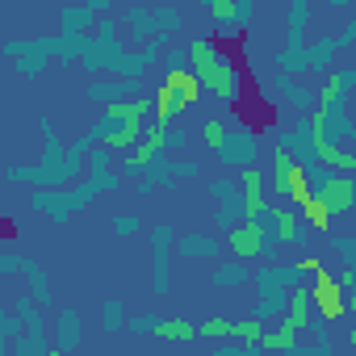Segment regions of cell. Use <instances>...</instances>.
Masks as SVG:
<instances>
[{"label":"cell","mask_w":356,"mask_h":356,"mask_svg":"<svg viewBox=\"0 0 356 356\" xmlns=\"http://www.w3.org/2000/svg\"><path fill=\"white\" fill-rule=\"evenodd\" d=\"M38 130H42V163H30V168H9L5 181L9 185H34V189H76L80 176L88 172V147H92V134H84L80 143H72L63 151L59 134H55V122L51 118H38Z\"/></svg>","instance_id":"cell-1"},{"label":"cell","mask_w":356,"mask_h":356,"mask_svg":"<svg viewBox=\"0 0 356 356\" xmlns=\"http://www.w3.org/2000/svg\"><path fill=\"white\" fill-rule=\"evenodd\" d=\"M189 72L197 76L202 92H214L227 109L239 101V88H243V67L239 59L214 38V34H202L189 42Z\"/></svg>","instance_id":"cell-2"},{"label":"cell","mask_w":356,"mask_h":356,"mask_svg":"<svg viewBox=\"0 0 356 356\" xmlns=\"http://www.w3.org/2000/svg\"><path fill=\"white\" fill-rule=\"evenodd\" d=\"M151 122H155V97L151 101H122V105H109L88 134L105 151H126L130 155L143 143V134H147Z\"/></svg>","instance_id":"cell-3"},{"label":"cell","mask_w":356,"mask_h":356,"mask_svg":"<svg viewBox=\"0 0 356 356\" xmlns=\"http://www.w3.org/2000/svg\"><path fill=\"white\" fill-rule=\"evenodd\" d=\"M101 189L88 181V176H84V181L76 185V189H34V197H30V210L34 214H47L51 222H67L72 214H80L92 197H97Z\"/></svg>","instance_id":"cell-4"},{"label":"cell","mask_w":356,"mask_h":356,"mask_svg":"<svg viewBox=\"0 0 356 356\" xmlns=\"http://www.w3.org/2000/svg\"><path fill=\"white\" fill-rule=\"evenodd\" d=\"M197 97H202V84H197L193 72H172V76L155 88V122H159V126L176 122Z\"/></svg>","instance_id":"cell-5"},{"label":"cell","mask_w":356,"mask_h":356,"mask_svg":"<svg viewBox=\"0 0 356 356\" xmlns=\"http://www.w3.org/2000/svg\"><path fill=\"white\" fill-rule=\"evenodd\" d=\"M306 176H310V193L323 202V210L331 218L356 210V176H339V172H327V168H314Z\"/></svg>","instance_id":"cell-6"},{"label":"cell","mask_w":356,"mask_h":356,"mask_svg":"<svg viewBox=\"0 0 356 356\" xmlns=\"http://www.w3.org/2000/svg\"><path fill=\"white\" fill-rule=\"evenodd\" d=\"M268 130H273L277 147H285L302 172L323 168V159H318V134H314V113H310V118H298L289 130H281V126H268Z\"/></svg>","instance_id":"cell-7"},{"label":"cell","mask_w":356,"mask_h":356,"mask_svg":"<svg viewBox=\"0 0 356 356\" xmlns=\"http://www.w3.org/2000/svg\"><path fill=\"white\" fill-rule=\"evenodd\" d=\"M256 159H260V138L252 134V126L239 122V118L227 122V143H222V151H218V163L248 172V168H256Z\"/></svg>","instance_id":"cell-8"},{"label":"cell","mask_w":356,"mask_h":356,"mask_svg":"<svg viewBox=\"0 0 356 356\" xmlns=\"http://www.w3.org/2000/svg\"><path fill=\"white\" fill-rule=\"evenodd\" d=\"M227 248L235 252V260H264V264H273L277 260V252H281V243L273 239V235H264L256 222H239L235 231H227Z\"/></svg>","instance_id":"cell-9"},{"label":"cell","mask_w":356,"mask_h":356,"mask_svg":"<svg viewBox=\"0 0 356 356\" xmlns=\"http://www.w3.org/2000/svg\"><path fill=\"white\" fill-rule=\"evenodd\" d=\"M273 193H277L281 202H298V206L310 197V176L293 163V155H289L285 147L273 151Z\"/></svg>","instance_id":"cell-10"},{"label":"cell","mask_w":356,"mask_h":356,"mask_svg":"<svg viewBox=\"0 0 356 356\" xmlns=\"http://www.w3.org/2000/svg\"><path fill=\"white\" fill-rule=\"evenodd\" d=\"M5 55L13 59V67L22 76H42L51 55H59L55 38H30V42H5Z\"/></svg>","instance_id":"cell-11"},{"label":"cell","mask_w":356,"mask_h":356,"mask_svg":"<svg viewBox=\"0 0 356 356\" xmlns=\"http://www.w3.org/2000/svg\"><path fill=\"white\" fill-rule=\"evenodd\" d=\"M310 298H314V314H318L323 323H335V318L348 314V293L339 289V281H335L327 268L314 273V281H310Z\"/></svg>","instance_id":"cell-12"},{"label":"cell","mask_w":356,"mask_h":356,"mask_svg":"<svg viewBox=\"0 0 356 356\" xmlns=\"http://www.w3.org/2000/svg\"><path fill=\"white\" fill-rule=\"evenodd\" d=\"M109 13V0H88V5H63L59 9V34L67 38H88Z\"/></svg>","instance_id":"cell-13"},{"label":"cell","mask_w":356,"mask_h":356,"mask_svg":"<svg viewBox=\"0 0 356 356\" xmlns=\"http://www.w3.org/2000/svg\"><path fill=\"white\" fill-rule=\"evenodd\" d=\"M248 222H256L264 235H273L277 243H298L302 239V222L293 210H281V206H260L248 214Z\"/></svg>","instance_id":"cell-14"},{"label":"cell","mask_w":356,"mask_h":356,"mask_svg":"<svg viewBox=\"0 0 356 356\" xmlns=\"http://www.w3.org/2000/svg\"><path fill=\"white\" fill-rule=\"evenodd\" d=\"M55 348L63 352V356H76L80 352V339H84V318H80V310H72V306H63L59 314H55Z\"/></svg>","instance_id":"cell-15"},{"label":"cell","mask_w":356,"mask_h":356,"mask_svg":"<svg viewBox=\"0 0 356 356\" xmlns=\"http://www.w3.org/2000/svg\"><path fill=\"white\" fill-rule=\"evenodd\" d=\"M172 227L168 222H159L155 231H151V252H155V277H151V289L163 298L168 293V285H172V277H168V252H172Z\"/></svg>","instance_id":"cell-16"},{"label":"cell","mask_w":356,"mask_h":356,"mask_svg":"<svg viewBox=\"0 0 356 356\" xmlns=\"http://www.w3.org/2000/svg\"><path fill=\"white\" fill-rule=\"evenodd\" d=\"M138 101V80H92L88 84V101H105L109 105H122V101Z\"/></svg>","instance_id":"cell-17"},{"label":"cell","mask_w":356,"mask_h":356,"mask_svg":"<svg viewBox=\"0 0 356 356\" xmlns=\"http://www.w3.org/2000/svg\"><path fill=\"white\" fill-rule=\"evenodd\" d=\"M285 323H289L293 331H310V323H314V298H310V285H298V289L289 293Z\"/></svg>","instance_id":"cell-18"},{"label":"cell","mask_w":356,"mask_h":356,"mask_svg":"<svg viewBox=\"0 0 356 356\" xmlns=\"http://www.w3.org/2000/svg\"><path fill=\"white\" fill-rule=\"evenodd\" d=\"M252 277H256V268H248L243 260H222L210 273V285L214 289H243V285H252Z\"/></svg>","instance_id":"cell-19"},{"label":"cell","mask_w":356,"mask_h":356,"mask_svg":"<svg viewBox=\"0 0 356 356\" xmlns=\"http://www.w3.org/2000/svg\"><path fill=\"white\" fill-rule=\"evenodd\" d=\"M306 26H310V0H293L285 13V47H306Z\"/></svg>","instance_id":"cell-20"},{"label":"cell","mask_w":356,"mask_h":356,"mask_svg":"<svg viewBox=\"0 0 356 356\" xmlns=\"http://www.w3.org/2000/svg\"><path fill=\"white\" fill-rule=\"evenodd\" d=\"M298 335H302V331H293L285 318H277V327H268V331H264V343H260V348H264V352H285V356H293V352H298V343H302Z\"/></svg>","instance_id":"cell-21"},{"label":"cell","mask_w":356,"mask_h":356,"mask_svg":"<svg viewBox=\"0 0 356 356\" xmlns=\"http://www.w3.org/2000/svg\"><path fill=\"white\" fill-rule=\"evenodd\" d=\"M176 252L189 256V260H197V256H202V260H214V256L222 252V239H214V235H202V231H197V235H185L181 243H176Z\"/></svg>","instance_id":"cell-22"},{"label":"cell","mask_w":356,"mask_h":356,"mask_svg":"<svg viewBox=\"0 0 356 356\" xmlns=\"http://www.w3.org/2000/svg\"><path fill=\"white\" fill-rule=\"evenodd\" d=\"M239 189H243V197H248V214L260 210V206H268V202H264V172H260V168L239 172Z\"/></svg>","instance_id":"cell-23"},{"label":"cell","mask_w":356,"mask_h":356,"mask_svg":"<svg viewBox=\"0 0 356 356\" xmlns=\"http://www.w3.org/2000/svg\"><path fill=\"white\" fill-rule=\"evenodd\" d=\"M335 55H339L335 34H327V38H318V42H306V63H310V72L331 67V59H335Z\"/></svg>","instance_id":"cell-24"},{"label":"cell","mask_w":356,"mask_h":356,"mask_svg":"<svg viewBox=\"0 0 356 356\" xmlns=\"http://www.w3.org/2000/svg\"><path fill=\"white\" fill-rule=\"evenodd\" d=\"M9 306L17 310V318H22V327H26V331L47 335V323H42V314H38V306H34V298H30V293H26V298H13Z\"/></svg>","instance_id":"cell-25"},{"label":"cell","mask_w":356,"mask_h":356,"mask_svg":"<svg viewBox=\"0 0 356 356\" xmlns=\"http://www.w3.org/2000/svg\"><path fill=\"white\" fill-rule=\"evenodd\" d=\"M155 335L159 339H172V343H189V339H197V327L189 318H163Z\"/></svg>","instance_id":"cell-26"},{"label":"cell","mask_w":356,"mask_h":356,"mask_svg":"<svg viewBox=\"0 0 356 356\" xmlns=\"http://www.w3.org/2000/svg\"><path fill=\"white\" fill-rule=\"evenodd\" d=\"M264 323L260 318H239L235 327H231V335H235V343H243V348H260L264 343Z\"/></svg>","instance_id":"cell-27"},{"label":"cell","mask_w":356,"mask_h":356,"mask_svg":"<svg viewBox=\"0 0 356 356\" xmlns=\"http://www.w3.org/2000/svg\"><path fill=\"white\" fill-rule=\"evenodd\" d=\"M51 352H55V339L51 335H34V331H26L13 343V356H51Z\"/></svg>","instance_id":"cell-28"},{"label":"cell","mask_w":356,"mask_h":356,"mask_svg":"<svg viewBox=\"0 0 356 356\" xmlns=\"http://www.w3.org/2000/svg\"><path fill=\"white\" fill-rule=\"evenodd\" d=\"M298 210H302V222H306V227H314V231H331V214L323 210V202H318L314 193H310Z\"/></svg>","instance_id":"cell-29"},{"label":"cell","mask_w":356,"mask_h":356,"mask_svg":"<svg viewBox=\"0 0 356 356\" xmlns=\"http://www.w3.org/2000/svg\"><path fill=\"white\" fill-rule=\"evenodd\" d=\"M22 277H26V285H30V298H34V302H51V281H47V273H42L34 260L26 264V273H22Z\"/></svg>","instance_id":"cell-30"},{"label":"cell","mask_w":356,"mask_h":356,"mask_svg":"<svg viewBox=\"0 0 356 356\" xmlns=\"http://www.w3.org/2000/svg\"><path fill=\"white\" fill-rule=\"evenodd\" d=\"M202 143L218 155L222 143H227V122H222V118H206V122H202Z\"/></svg>","instance_id":"cell-31"},{"label":"cell","mask_w":356,"mask_h":356,"mask_svg":"<svg viewBox=\"0 0 356 356\" xmlns=\"http://www.w3.org/2000/svg\"><path fill=\"white\" fill-rule=\"evenodd\" d=\"M210 197L218 202V206H227V202H239L243 197V189H239V176L231 181V176H222V181H210Z\"/></svg>","instance_id":"cell-32"},{"label":"cell","mask_w":356,"mask_h":356,"mask_svg":"<svg viewBox=\"0 0 356 356\" xmlns=\"http://www.w3.org/2000/svg\"><path fill=\"white\" fill-rule=\"evenodd\" d=\"M101 323H105V331H109V335H113V331H122V327H130V323H126V314H122V302H105Z\"/></svg>","instance_id":"cell-33"},{"label":"cell","mask_w":356,"mask_h":356,"mask_svg":"<svg viewBox=\"0 0 356 356\" xmlns=\"http://www.w3.org/2000/svg\"><path fill=\"white\" fill-rule=\"evenodd\" d=\"M231 327H235L231 318H206V323L197 327V335H202V339H222V335H231Z\"/></svg>","instance_id":"cell-34"},{"label":"cell","mask_w":356,"mask_h":356,"mask_svg":"<svg viewBox=\"0 0 356 356\" xmlns=\"http://www.w3.org/2000/svg\"><path fill=\"white\" fill-rule=\"evenodd\" d=\"M331 248L343 256V268H356V239L352 235H331Z\"/></svg>","instance_id":"cell-35"},{"label":"cell","mask_w":356,"mask_h":356,"mask_svg":"<svg viewBox=\"0 0 356 356\" xmlns=\"http://www.w3.org/2000/svg\"><path fill=\"white\" fill-rule=\"evenodd\" d=\"M163 67H168V76L172 72H189V47L185 51H163Z\"/></svg>","instance_id":"cell-36"},{"label":"cell","mask_w":356,"mask_h":356,"mask_svg":"<svg viewBox=\"0 0 356 356\" xmlns=\"http://www.w3.org/2000/svg\"><path fill=\"white\" fill-rule=\"evenodd\" d=\"M159 323H163L159 314H134V318H130V331H134V335H147V331H159Z\"/></svg>","instance_id":"cell-37"},{"label":"cell","mask_w":356,"mask_h":356,"mask_svg":"<svg viewBox=\"0 0 356 356\" xmlns=\"http://www.w3.org/2000/svg\"><path fill=\"white\" fill-rule=\"evenodd\" d=\"M92 172H113V159H109L105 147H97V151L88 155V176H92Z\"/></svg>","instance_id":"cell-38"},{"label":"cell","mask_w":356,"mask_h":356,"mask_svg":"<svg viewBox=\"0 0 356 356\" xmlns=\"http://www.w3.org/2000/svg\"><path fill=\"white\" fill-rule=\"evenodd\" d=\"M113 231H118V235H138L143 222H138V214H118V218H113Z\"/></svg>","instance_id":"cell-39"},{"label":"cell","mask_w":356,"mask_h":356,"mask_svg":"<svg viewBox=\"0 0 356 356\" xmlns=\"http://www.w3.org/2000/svg\"><path fill=\"white\" fill-rule=\"evenodd\" d=\"M172 176H176V181H193V176H197V163H193V159H172Z\"/></svg>","instance_id":"cell-40"},{"label":"cell","mask_w":356,"mask_h":356,"mask_svg":"<svg viewBox=\"0 0 356 356\" xmlns=\"http://www.w3.org/2000/svg\"><path fill=\"white\" fill-rule=\"evenodd\" d=\"M214 356H264V348H243V343H227V348H218Z\"/></svg>","instance_id":"cell-41"},{"label":"cell","mask_w":356,"mask_h":356,"mask_svg":"<svg viewBox=\"0 0 356 356\" xmlns=\"http://www.w3.org/2000/svg\"><path fill=\"white\" fill-rule=\"evenodd\" d=\"M163 143H168V151H181V147L189 143V134H185V130H176V126H168V134H163Z\"/></svg>","instance_id":"cell-42"},{"label":"cell","mask_w":356,"mask_h":356,"mask_svg":"<svg viewBox=\"0 0 356 356\" xmlns=\"http://www.w3.org/2000/svg\"><path fill=\"white\" fill-rule=\"evenodd\" d=\"M352 42H356V17H352V22H348L343 30H339V38H335V47H339V51H348Z\"/></svg>","instance_id":"cell-43"},{"label":"cell","mask_w":356,"mask_h":356,"mask_svg":"<svg viewBox=\"0 0 356 356\" xmlns=\"http://www.w3.org/2000/svg\"><path fill=\"white\" fill-rule=\"evenodd\" d=\"M335 281H339V289L348 293V289H356V268H339L335 273Z\"/></svg>","instance_id":"cell-44"},{"label":"cell","mask_w":356,"mask_h":356,"mask_svg":"<svg viewBox=\"0 0 356 356\" xmlns=\"http://www.w3.org/2000/svg\"><path fill=\"white\" fill-rule=\"evenodd\" d=\"M348 314H352V335H348V343L356 348V293H348Z\"/></svg>","instance_id":"cell-45"},{"label":"cell","mask_w":356,"mask_h":356,"mask_svg":"<svg viewBox=\"0 0 356 356\" xmlns=\"http://www.w3.org/2000/svg\"><path fill=\"white\" fill-rule=\"evenodd\" d=\"M51 356H63V352H59V348H55V352H51Z\"/></svg>","instance_id":"cell-46"}]
</instances>
